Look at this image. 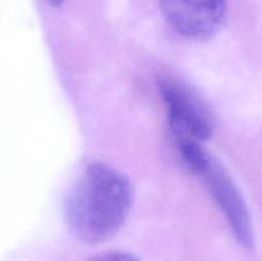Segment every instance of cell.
Here are the masks:
<instances>
[{"instance_id": "5", "label": "cell", "mask_w": 262, "mask_h": 261, "mask_svg": "<svg viewBox=\"0 0 262 261\" xmlns=\"http://www.w3.org/2000/svg\"><path fill=\"white\" fill-rule=\"evenodd\" d=\"M87 261H140L138 257L129 252H123V251H110V252L100 253L94 256Z\"/></svg>"}, {"instance_id": "4", "label": "cell", "mask_w": 262, "mask_h": 261, "mask_svg": "<svg viewBox=\"0 0 262 261\" xmlns=\"http://www.w3.org/2000/svg\"><path fill=\"white\" fill-rule=\"evenodd\" d=\"M169 26L179 35L202 40L214 35L227 15L225 0H159Z\"/></svg>"}, {"instance_id": "6", "label": "cell", "mask_w": 262, "mask_h": 261, "mask_svg": "<svg viewBox=\"0 0 262 261\" xmlns=\"http://www.w3.org/2000/svg\"><path fill=\"white\" fill-rule=\"evenodd\" d=\"M50 2L51 5H54V7H59V5L63 3V0H49Z\"/></svg>"}, {"instance_id": "2", "label": "cell", "mask_w": 262, "mask_h": 261, "mask_svg": "<svg viewBox=\"0 0 262 261\" xmlns=\"http://www.w3.org/2000/svg\"><path fill=\"white\" fill-rule=\"evenodd\" d=\"M177 146L186 165L205 179L238 242L252 247L253 228L248 209L224 166L207 154L197 141L181 140L177 141Z\"/></svg>"}, {"instance_id": "1", "label": "cell", "mask_w": 262, "mask_h": 261, "mask_svg": "<svg viewBox=\"0 0 262 261\" xmlns=\"http://www.w3.org/2000/svg\"><path fill=\"white\" fill-rule=\"evenodd\" d=\"M133 199L135 192L127 177L105 164H91L67 197L66 223L82 242H105L123 227Z\"/></svg>"}, {"instance_id": "3", "label": "cell", "mask_w": 262, "mask_h": 261, "mask_svg": "<svg viewBox=\"0 0 262 261\" xmlns=\"http://www.w3.org/2000/svg\"><path fill=\"white\" fill-rule=\"evenodd\" d=\"M159 90L176 140L202 141L211 136V119L206 109L188 89L165 78L159 83Z\"/></svg>"}]
</instances>
